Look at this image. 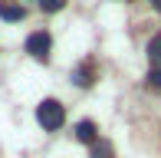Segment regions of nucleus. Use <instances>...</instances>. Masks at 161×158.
I'll list each match as a JSON object with an SVG mask.
<instances>
[{"label": "nucleus", "instance_id": "6e6552de", "mask_svg": "<svg viewBox=\"0 0 161 158\" xmlns=\"http://www.w3.org/2000/svg\"><path fill=\"white\" fill-rule=\"evenodd\" d=\"M148 86L151 89H161V69H151L148 73Z\"/></svg>", "mask_w": 161, "mask_h": 158}, {"label": "nucleus", "instance_id": "f257e3e1", "mask_svg": "<svg viewBox=\"0 0 161 158\" xmlns=\"http://www.w3.org/2000/svg\"><path fill=\"white\" fill-rule=\"evenodd\" d=\"M36 122H40L46 132H56L66 122V112H63V105L56 102V99H43V102L36 105Z\"/></svg>", "mask_w": 161, "mask_h": 158}, {"label": "nucleus", "instance_id": "39448f33", "mask_svg": "<svg viewBox=\"0 0 161 158\" xmlns=\"http://www.w3.org/2000/svg\"><path fill=\"white\" fill-rule=\"evenodd\" d=\"M148 59H151V69H161V33L148 40Z\"/></svg>", "mask_w": 161, "mask_h": 158}, {"label": "nucleus", "instance_id": "7ed1b4c3", "mask_svg": "<svg viewBox=\"0 0 161 158\" xmlns=\"http://www.w3.org/2000/svg\"><path fill=\"white\" fill-rule=\"evenodd\" d=\"M76 138L79 142H86V145H96V122H89V119H86V122H79V125H76Z\"/></svg>", "mask_w": 161, "mask_h": 158}, {"label": "nucleus", "instance_id": "20e7f679", "mask_svg": "<svg viewBox=\"0 0 161 158\" xmlns=\"http://www.w3.org/2000/svg\"><path fill=\"white\" fill-rule=\"evenodd\" d=\"M0 17L10 20V23H17V20H23V17H26V10H23L20 3H7V0H3V3H0Z\"/></svg>", "mask_w": 161, "mask_h": 158}, {"label": "nucleus", "instance_id": "0eeeda50", "mask_svg": "<svg viewBox=\"0 0 161 158\" xmlns=\"http://www.w3.org/2000/svg\"><path fill=\"white\" fill-rule=\"evenodd\" d=\"M63 3H66V0H40L43 13H56V10H63Z\"/></svg>", "mask_w": 161, "mask_h": 158}, {"label": "nucleus", "instance_id": "9d476101", "mask_svg": "<svg viewBox=\"0 0 161 158\" xmlns=\"http://www.w3.org/2000/svg\"><path fill=\"white\" fill-rule=\"evenodd\" d=\"M151 3H155V10H161V0H151Z\"/></svg>", "mask_w": 161, "mask_h": 158}, {"label": "nucleus", "instance_id": "423d86ee", "mask_svg": "<svg viewBox=\"0 0 161 158\" xmlns=\"http://www.w3.org/2000/svg\"><path fill=\"white\" fill-rule=\"evenodd\" d=\"M92 158H115V148H112V142H96L92 145Z\"/></svg>", "mask_w": 161, "mask_h": 158}, {"label": "nucleus", "instance_id": "1a4fd4ad", "mask_svg": "<svg viewBox=\"0 0 161 158\" xmlns=\"http://www.w3.org/2000/svg\"><path fill=\"white\" fill-rule=\"evenodd\" d=\"M72 82H76V86H89V82H92V79H89V76H86V73H82V69H76V73H72Z\"/></svg>", "mask_w": 161, "mask_h": 158}, {"label": "nucleus", "instance_id": "f03ea898", "mask_svg": "<svg viewBox=\"0 0 161 158\" xmlns=\"http://www.w3.org/2000/svg\"><path fill=\"white\" fill-rule=\"evenodd\" d=\"M49 49H53V37H49L46 30H36V33H30V37H26V53L36 56L40 63L49 59Z\"/></svg>", "mask_w": 161, "mask_h": 158}]
</instances>
